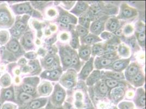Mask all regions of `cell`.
<instances>
[{
    "instance_id": "cell-19",
    "label": "cell",
    "mask_w": 146,
    "mask_h": 109,
    "mask_svg": "<svg viewBox=\"0 0 146 109\" xmlns=\"http://www.w3.org/2000/svg\"><path fill=\"white\" fill-rule=\"evenodd\" d=\"M133 81L135 86H142L145 82V76L142 73L139 72L133 78Z\"/></svg>"
},
{
    "instance_id": "cell-38",
    "label": "cell",
    "mask_w": 146,
    "mask_h": 109,
    "mask_svg": "<svg viewBox=\"0 0 146 109\" xmlns=\"http://www.w3.org/2000/svg\"><path fill=\"white\" fill-rule=\"evenodd\" d=\"M25 37H26L25 39V46L28 48H30L31 47H32L33 43H32V38H31V36L29 35H27Z\"/></svg>"
},
{
    "instance_id": "cell-25",
    "label": "cell",
    "mask_w": 146,
    "mask_h": 109,
    "mask_svg": "<svg viewBox=\"0 0 146 109\" xmlns=\"http://www.w3.org/2000/svg\"><path fill=\"white\" fill-rule=\"evenodd\" d=\"M16 10L19 13L28 12L30 10V6L27 3L21 4L17 7Z\"/></svg>"
},
{
    "instance_id": "cell-44",
    "label": "cell",
    "mask_w": 146,
    "mask_h": 109,
    "mask_svg": "<svg viewBox=\"0 0 146 109\" xmlns=\"http://www.w3.org/2000/svg\"><path fill=\"white\" fill-rule=\"evenodd\" d=\"M145 38L146 36L145 33L144 32H139L137 34V39L139 41V42L141 44H144L145 42Z\"/></svg>"
},
{
    "instance_id": "cell-18",
    "label": "cell",
    "mask_w": 146,
    "mask_h": 109,
    "mask_svg": "<svg viewBox=\"0 0 146 109\" xmlns=\"http://www.w3.org/2000/svg\"><path fill=\"white\" fill-rule=\"evenodd\" d=\"M52 86L48 82H45L39 87V92L42 95H48L52 91Z\"/></svg>"
},
{
    "instance_id": "cell-15",
    "label": "cell",
    "mask_w": 146,
    "mask_h": 109,
    "mask_svg": "<svg viewBox=\"0 0 146 109\" xmlns=\"http://www.w3.org/2000/svg\"><path fill=\"white\" fill-rule=\"evenodd\" d=\"M112 63V61L104 58H97L95 62V66L98 69L108 67Z\"/></svg>"
},
{
    "instance_id": "cell-40",
    "label": "cell",
    "mask_w": 146,
    "mask_h": 109,
    "mask_svg": "<svg viewBox=\"0 0 146 109\" xmlns=\"http://www.w3.org/2000/svg\"><path fill=\"white\" fill-rule=\"evenodd\" d=\"M102 57L106 58V59H108V60H113V59L117 58V54L116 53H110L104 54Z\"/></svg>"
},
{
    "instance_id": "cell-32",
    "label": "cell",
    "mask_w": 146,
    "mask_h": 109,
    "mask_svg": "<svg viewBox=\"0 0 146 109\" xmlns=\"http://www.w3.org/2000/svg\"><path fill=\"white\" fill-rule=\"evenodd\" d=\"M70 45L74 48H78L79 47L78 37L76 33H73L72 35V39L70 42Z\"/></svg>"
},
{
    "instance_id": "cell-37",
    "label": "cell",
    "mask_w": 146,
    "mask_h": 109,
    "mask_svg": "<svg viewBox=\"0 0 146 109\" xmlns=\"http://www.w3.org/2000/svg\"><path fill=\"white\" fill-rule=\"evenodd\" d=\"M118 82L115 80H106L105 81V84L110 88H113L116 87L118 84Z\"/></svg>"
},
{
    "instance_id": "cell-20",
    "label": "cell",
    "mask_w": 146,
    "mask_h": 109,
    "mask_svg": "<svg viewBox=\"0 0 146 109\" xmlns=\"http://www.w3.org/2000/svg\"><path fill=\"white\" fill-rule=\"evenodd\" d=\"M10 21L9 15L6 11H0V24H6Z\"/></svg>"
},
{
    "instance_id": "cell-39",
    "label": "cell",
    "mask_w": 146,
    "mask_h": 109,
    "mask_svg": "<svg viewBox=\"0 0 146 109\" xmlns=\"http://www.w3.org/2000/svg\"><path fill=\"white\" fill-rule=\"evenodd\" d=\"M13 97V92L12 89H7L5 92L4 93V98L6 100L12 99Z\"/></svg>"
},
{
    "instance_id": "cell-45",
    "label": "cell",
    "mask_w": 146,
    "mask_h": 109,
    "mask_svg": "<svg viewBox=\"0 0 146 109\" xmlns=\"http://www.w3.org/2000/svg\"><path fill=\"white\" fill-rule=\"evenodd\" d=\"M17 106L11 103H6L3 104L1 109H16Z\"/></svg>"
},
{
    "instance_id": "cell-21",
    "label": "cell",
    "mask_w": 146,
    "mask_h": 109,
    "mask_svg": "<svg viewBox=\"0 0 146 109\" xmlns=\"http://www.w3.org/2000/svg\"><path fill=\"white\" fill-rule=\"evenodd\" d=\"M70 54L72 58V64L74 67H78L79 66V58L76 51L73 50H70Z\"/></svg>"
},
{
    "instance_id": "cell-11",
    "label": "cell",
    "mask_w": 146,
    "mask_h": 109,
    "mask_svg": "<svg viewBox=\"0 0 146 109\" xmlns=\"http://www.w3.org/2000/svg\"><path fill=\"white\" fill-rule=\"evenodd\" d=\"M91 53V49L90 47L82 46L80 48V57L85 61H87L88 60Z\"/></svg>"
},
{
    "instance_id": "cell-12",
    "label": "cell",
    "mask_w": 146,
    "mask_h": 109,
    "mask_svg": "<svg viewBox=\"0 0 146 109\" xmlns=\"http://www.w3.org/2000/svg\"><path fill=\"white\" fill-rule=\"evenodd\" d=\"M60 21L61 23L64 24H68L69 23H76V19L73 15H70L66 13H62L60 15Z\"/></svg>"
},
{
    "instance_id": "cell-7",
    "label": "cell",
    "mask_w": 146,
    "mask_h": 109,
    "mask_svg": "<svg viewBox=\"0 0 146 109\" xmlns=\"http://www.w3.org/2000/svg\"><path fill=\"white\" fill-rule=\"evenodd\" d=\"M139 67L136 64H133L129 66L125 72V76L128 80L130 81L133 79L139 73Z\"/></svg>"
},
{
    "instance_id": "cell-54",
    "label": "cell",
    "mask_w": 146,
    "mask_h": 109,
    "mask_svg": "<svg viewBox=\"0 0 146 109\" xmlns=\"http://www.w3.org/2000/svg\"><path fill=\"white\" fill-rule=\"evenodd\" d=\"M64 109L63 108H57V109Z\"/></svg>"
},
{
    "instance_id": "cell-47",
    "label": "cell",
    "mask_w": 146,
    "mask_h": 109,
    "mask_svg": "<svg viewBox=\"0 0 146 109\" xmlns=\"http://www.w3.org/2000/svg\"><path fill=\"white\" fill-rule=\"evenodd\" d=\"M60 66V64H59V61H58V60H56L54 62V63L52 64V65L50 66V68H51V69H54V70H56V69H57V68H58V67Z\"/></svg>"
},
{
    "instance_id": "cell-29",
    "label": "cell",
    "mask_w": 146,
    "mask_h": 109,
    "mask_svg": "<svg viewBox=\"0 0 146 109\" xmlns=\"http://www.w3.org/2000/svg\"><path fill=\"white\" fill-rule=\"evenodd\" d=\"M108 77L111 78L112 79L115 80H121L124 78L123 75L122 73H115V72H108L106 74Z\"/></svg>"
},
{
    "instance_id": "cell-3",
    "label": "cell",
    "mask_w": 146,
    "mask_h": 109,
    "mask_svg": "<svg viewBox=\"0 0 146 109\" xmlns=\"http://www.w3.org/2000/svg\"><path fill=\"white\" fill-rule=\"evenodd\" d=\"M93 58H91L89 61L86 63L85 66L82 68L79 77L82 79H86L89 74L91 73L93 69Z\"/></svg>"
},
{
    "instance_id": "cell-14",
    "label": "cell",
    "mask_w": 146,
    "mask_h": 109,
    "mask_svg": "<svg viewBox=\"0 0 146 109\" xmlns=\"http://www.w3.org/2000/svg\"><path fill=\"white\" fill-rule=\"evenodd\" d=\"M88 7L87 4L83 1H79L76 4V6L73 9L72 12L76 15H79L82 13L85 12Z\"/></svg>"
},
{
    "instance_id": "cell-42",
    "label": "cell",
    "mask_w": 146,
    "mask_h": 109,
    "mask_svg": "<svg viewBox=\"0 0 146 109\" xmlns=\"http://www.w3.org/2000/svg\"><path fill=\"white\" fill-rule=\"evenodd\" d=\"M56 60L55 57L54 56H50L46 58L45 61L44 62L45 65L48 66V67H50V66L52 65V64L54 63V62Z\"/></svg>"
},
{
    "instance_id": "cell-16",
    "label": "cell",
    "mask_w": 146,
    "mask_h": 109,
    "mask_svg": "<svg viewBox=\"0 0 146 109\" xmlns=\"http://www.w3.org/2000/svg\"><path fill=\"white\" fill-rule=\"evenodd\" d=\"M100 73L98 70L94 71L91 75L88 78L87 80V84L88 86H92L99 80L100 78Z\"/></svg>"
},
{
    "instance_id": "cell-24",
    "label": "cell",
    "mask_w": 146,
    "mask_h": 109,
    "mask_svg": "<svg viewBox=\"0 0 146 109\" xmlns=\"http://www.w3.org/2000/svg\"><path fill=\"white\" fill-rule=\"evenodd\" d=\"M8 48L11 51L14 53L18 52L20 48L18 43L15 40H12L9 43L8 45Z\"/></svg>"
},
{
    "instance_id": "cell-1",
    "label": "cell",
    "mask_w": 146,
    "mask_h": 109,
    "mask_svg": "<svg viewBox=\"0 0 146 109\" xmlns=\"http://www.w3.org/2000/svg\"><path fill=\"white\" fill-rule=\"evenodd\" d=\"M66 96L64 90L59 85H57L55 87V90L52 96V101L57 105H61L63 103Z\"/></svg>"
},
{
    "instance_id": "cell-53",
    "label": "cell",
    "mask_w": 146,
    "mask_h": 109,
    "mask_svg": "<svg viewBox=\"0 0 146 109\" xmlns=\"http://www.w3.org/2000/svg\"><path fill=\"white\" fill-rule=\"evenodd\" d=\"M2 105H3V100L0 99V109H2Z\"/></svg>"
},
{
    "instance_id": "cell-10",
    "label": "cell",
    "mask_w": 146,
    "mask_h": 109,
    "mask_svg": "<svg viewBox=\"0 0 146 109\" xmlns=\"http://www.w3.org/2000/svg\"><path fill=\"white\" fill-rule=\"evenodd\" d=\"M47 102L46 99H38L36 100H34L31 102L29 107L27 108L29 109H39L43 107L46 103Z\"/></svg>"
},
{
    "instance_id": "cell-43",
    "label": "cell",
    "mask_w": 146,
    "mask_h": 109,
    "mask_svg": "<svg viewBox=\"0 0 146 109\" xmlns=\"http://www.w3.org/2000/svg\"><path fill=\"white\" fill-rule=\"evenodd\" d=\"M8 34L7 32L2 31L0 32V42L3 43L5 42L8 39Z\"/></svg>"
},
{
    "instance_id": "cell-4",
    "label": "cell",
    "mask_w": 146,
    "mask_h": 109,
    "mask_svg": "<svg viewBox=\"0 0 146 109\" xmlns=\"http://www.w3.org/2000/svg\"><path fill=\"white\" fill-rule=\"evenodd\" d=\"M137 12L136 10L130 7L124 5L122 7V10L121 13V18L125 19L130 18L134 16H135Z\"/></svg>"
},
{
    "instance_id": "cell-33",
    "label": "cell",
    "mask_w": 146,
    "mask_h": 109,
    "mask_svg": "<svg viewBox=\"0 0 146 109\" xmlns=\"http://www.w3.org/2000/svg\"><path fill=\"white\" fill-rule=\"evenodd\" d=\"M11 83V78L9 75L6 74L4 75L1 79V84L3 86H7Z\"/></svg>"
},
{
    "instance_id": "cell-27",
    "label": "cell",
    "mask_w": 146,
    "mask_h": 109,
    "mask_svg": "<svg viewBox=\"0 0 146 109\" xmlns=\"http://www.w3.org/2000/svg\"><path fill=\"white\" fill-rule=\"evenodd\" d=\"M90 19L88 15H84V17L80 18L79 23L82 26L85 27L86 28H88L89 27Z\"/></svg>"
},
{
    "instance_id": "cell-6",
    "label": "cell",
    "mask_w": 146,
    "mask_h": 109,
    "mask_svg": "<svg viewBox=\"0 0 146 109\" xmlns=\"http://www.w3.org/2000/svg\"><path fill=\"white\" fill-rule=\"evenodd\" d=\"M61 60L64 67H68L72 64V58L70 53L66 50L62 49L60 50Z\"/></svg>"
},
{
    "instance_id": "cell-28",
    "label": "cell",
    "mask_w": 146,
    "mask_h": 109,
    "mask_svg": "<svg viewBox=\"0 0 146 109\" xmlns=\"http://www.w3.org/2000/svg\"><path fill=\"white\" fill-rule=\"evenodd\" d=\"M76 32L81 37H85L88 34V31L87 29L82 26H78L76 27Z\"/></svg>"
},
{
    "instance_id": "cell-41",
    "label": "cell",
    "mask_w": 146,
    "mask_h": 109,
    "mask_svg": "<svg viewBox=\"0 0 146 109\" xmlns=\"http://www.w3.org/2000/svg\"><path fill=\"white\" fill-rule=\"evenodd\" d=\"M23 88L26 93H33L35 91L34 87L29 84H24L23 85Z\"/></svg>"
},
{
    "instance_id": "cell-30",
    "label": "cell",
    "mask_w": 146,
    "mask_h": 109,
    "mask_svg": "<svg viewBox=\"0 0 146 109\" xmlns=\"http://www.w3.org/2000/svg\"><path fill=\"white\" fill-rule=\"evenodd\" d=\"M98 90L100 93L102 95H105L107 94L108 91V87L104 82H100L98 85Z\"/></svg>"
},
{
    "instance_id": "cell-17",
    "label": "cell",
    "mask_w": 146,
    "mask_h": 109,
    "mask_svg": "<svg viewBox=\"0 0 146 109\" xmlns=\"http://www.w3.org/2000/svg\"><path fill=\"white\" fill-rule=\"evenodd\" d=\"M141 90L138 91L139 94L137 95V97L136 98V104L139 107H144L146 104V96L144 91L142 90V89Z\"/></svg>"
},
{
    "instance_id": "cell-51",
    "label": "cell",
    "mask_w": 146,
    "mask_h": 109,
    "mask_svg": "<svg viewBox=\"0 0 146 109\" xmlns=\"http://www.w3.org/2000/svg\"><path fill=\"white\" fill-rule=\"evenodd\" d=\"M68 35H67L66 33H64V34H63L62 36H61V39H62V40H66L68 39Z\"/></svg>"
},
{
    "instance_id": "cell-13",
    "label": "cell",
    "mask_w": 146,
    "mask_h": 109,
    "mask_svg": "<svg viewBox=\"0 0 146 109\" xmlns=\"http://www.w3.org/2000/svg\"><path fill=\"white\" fill-rule=\"evenodd\" d=\"M111 97L115 100L118 101L123 97L124 92L121 87H116L111 92Z\"/></svg>"
},
{
    "instance_id": "cell-36",
    "label": "cell",
    "mask_w": 146,
    "mask_h": 109,
    "mask_svg": "<svg viewBox=\"0 0 146 109\" xmlns=\"http://www.w3.org/2000/svg\"><path fill=\"white\" fill-rule=\"evenodd\" d=\"M118 51L119 52V54L123 56H128L129 54V51L128 49L125 47V46H120L118 49Z\"/></svg>"
},
{
    "instance_id": "cell-31",
    "label": "cell",
    "mask_w": 146,
    "mask_h": 109,
    "mask_svg": "<svg viewBox=\"0 0 146 109\" xmlns=\"http://www.w3.org/2000/svg\"><path fill=\"white\" fill-rule=\"evenodd\" d=\"M118 24H118V21L117 20H116V19L111 20L109 26L108 27L109 30L112 31V32L116 30L118 26Z\"/></svg>"
},
{
    "instance_id": "cell-57",
    "label": "cell",
    "mask_w": 146,
    "mask_h": 109,
    "mask_svg": "<svg viewBox=\"0 0 146 109\" xmlns=\"http://www.w3.org/2000/svg\"></svg>"
},
{
    "instance_id": "cell-8",
    "label": "cell",
    "mask_w": 146,
    "mask_h": 109,
    "mask_svg": "<svg viewBox=\"0 0 146 109\" xmlns=\"http://www.w3.org/2000/svg\"><path fill=\"white\" fill-rule=\"evenodd\" d=\"M61 74V70L60 69L53 70L51 72H44L42 75V77L51 80H57L60 77Z\"/></svg>"
},
{
    "instance_id": "cell-9",
    "label": "cell",
    "mask_w": 146,
    "mask_h": 109,
    "mask_svg": "<svg viewBox=\"0 0 146 109\" xmlns=\"http://www.w3.org/2000/svg\"><path fill=\"white\" fill-rule=\"evenodd\" d=\"M129 60H120L115 62L112 64V68L115 71L121 72L128 66Z\"/></svg>"
},
{
    "instance_id": "cell-5",
    "label": "cell",
    "mask_w": 146,
    "mask_h": 109,
    "mask_svg": "<svg viewBox=\"0 0 146 109\" xmlns=\"http://www.w3.org/2000/svg\"><path fill=\"white\" fill-rule=\"evenodd\" d=\"M105 19H100L92 23L91 27V31L96 35L100 34L104 28V23Z\"/></svg>"
},
{
    "instance_id": "cell-55",
    "label": "cell",
    "mask_w": 146,
    "mask_h": 109,
    "mask_svg": "<svg viewBox=\"0 0 146 109\" xmlns=\"http://www.w3.org/2000/svg\"><path fill=\"white\" fill-rule=\"evenodd\" d=\"M117 109V108H116V107H115V108H113V109Z\"/></svg>"
},
{
    "instance_id": "cell-50",
    "label": "cell",
    "mask_w": 146,
    "mask_h": 109,
    "mask_svg": "<svg viewBox=\"0 0 146 109\" xmlns=\"http://www.w3.org/2000/svg\"><path fill=\"white\" fill-rule=\"evenodd\" d=\"M26 56L29 58L33 59L36 57V54L34 53H28L27 54H26Z\"/></svg>"
},
{
    "instance_id": "cell-35",
    "label": "cell",
    "mask_w": 146,
    "mask_h": 109,
    "mask_svg": "<svg viewBox=\"0 0 146 109\" xmlns=\"http://www.w3.org/2000/svg\"><path fill=\"white\" fill-rule=\"evenodd\" d=\"M26 27V24H25L24 22L21 21H18L15 24V29L17 30L20 33L21 31H24Z\"/></svg>"
},
{
    "instance_id": "cell-48",
    "label": "cell",
    "mask_w": 146,
    "mask_h": 109,
    "mask_svg": "<svg viewBox=\"0 0 146 109\" xmlns=\"http://www.w3.org/2000/svg\"><path fill=\"white\" fill-rule=\"evenodd\" d=\"M31 67V69L33 71H35L36 70L38 67H39V64H38V63H36L35 62H32V63H30Z\"/></svg>"
},
{
    "instance_id": "cell-52",
    "label": "cell",
    "mask_w": 146,
    "mask_h": 109,
    "mask_svg": "<svg viewBox=\"0 0 146 109\" xmlns=\"http://www.w3.org/2000/svg\"><path fill=\"white\" fill-rule=\"evenodd\" d=\"M20 64H24L25 63H26V60H25L24 58H23L21 59L20 62H19Z\"/></svg>"
},
{
    "instance_id": "cell-56",
    "label": "cell",
    "mask_w": 146,
    "mask_h": 109,
    "mask_svg": "<svg viewBox=\"0 0 146 109\" xmlns=\"http://www.w3.org/2000/svg\"><path fill=\"white\" fill-rule=\"evenodd\" d=\"M51 109V108H49V109Z\"/></svg>"
},
{
    "instance_id": "cell-2",
    "label": "cell",
    "mask_w": 146,
    "mask_h": 109,
    "mask_svg": "<svg viewBox=\"0 0 146 109\" xmlns=\"http://www.w3.org/2000/svg\"><path fill=\"white\" fill-rule=\"evenodd\" d=\"M71 70L69 71L68 73L65 74L61 80V84L67 88H72L76 83L75 75Z\"/></svg>"
},
{
    "instance_id": "cell-22",
    "label": "cell",
    "mask_w": 146,
    "mask_h": 109,
    "mask_svg": "<svg viewBox=\"0 0 146 109\" xmlns=\"http://www.w3.org/2000/svg\"><path fill=\"white\" fill-rule=\"evenodd\" d=\"M99 41H101V39L98 37L92 35H90L84 38V42L88 44H92Z\"/></svg>"
},
{
    "instance_id": "cell-34",
    "label": "cell",
    "mask_w": 146,
    "mask_h": 109,
    "mask_svg": "<svg viewBox=\"0 0 146 109\" xmlns=\"http://www.w3.org/2000/svg\"><path fill=\"white\" fill-rule=\"evenodd\" d=\"M134 105L130 102H123L119 105L120 109H133Z\"/></svg>"
},
{
    "instance_id": "cell-46",
    "label": "cell",
    "mask_w": 146,
    "mask_h": 109,
    "mask_svg": "<svg viewBox=\"0 0 146 109\" xmlns=\"http://www.w3.org/2000/svg\"><path fill=\"white\" fill-rule=\"evenodd\" d=\"M102 37L106 39H111L114 38V36L109 32H104L101 35Z\"/></svg>"
},
{
    "instance_id": "cell-23",
    "label": "cell",
    "mask_w": 146,
    "mask_h": 109,
    "mask_svg": "<svg viewBox=\"0 0 146 109\" xmlns=\"http://www.w3.org/2000/svg\"><path fill=\"white\" fill-rule=\"evenodd\" d=\"M105 49L100 44H97L94 45L92 49V53L94 55L98 54V55H100L103 54L105 52Z\"/></svg>"
},
{
    "instance_id": "cell-49",
    "label": "cell",
    "mask_w": 146,
    "mask_h": 109,
    "mask_svg": "<svg viewBox=\"0 0 146 109\" xmlns=\"http://www.w3.org/2000/svg\"><path fill=\"white\" fill-rule=\"evenodd\" d=\"M131 32H133V27H131V26H130V25H128L126 27H125V30H124V32L125 33H130Z\"/></svg>"
},
{
    "instance_id": "cell-26",
    "label": "cell",
    "mask_w": 146,
    "mask_h": 109,
    "mask_svg": "<svg viewBox=\"0 0 146 109\" xmlns=\"http://www.w3.org/2000/svg\"><path fill=\"white\" fill-rule=\"evenodd\" d=\"M32 99V96L26 93H22L19 96V99L21 103H28Z\"/></svg>"
}]
</instances>
